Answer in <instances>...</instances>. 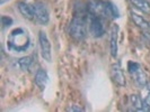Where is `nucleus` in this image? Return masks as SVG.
Here are the masks:
<instances>
[{
	"label": "nucleus",
	"instance_id": "1",
	"mask_svg": "<svg viewBox=\"0 0 150 112\" xmlns=\"http://www.w3.org/2000/svg\"><path fill=\"white\" fill-rule=\"evenodd\" d=\"M69 34L70 36L81 42L87 36V22L83 16H75L69 26Z\"/></svg>",
	"mask_w": 150,
	"mask_h": 112
},
{
	"label": "nucleus",
	"instance_id": "2",
	"mask_svg": "<svg viewBox=\"0 0 150 112\" xmlns=\"http://www.w3.org/2000/svg\"><path fill=\"white\" fill-rule=\"evenodd\" d=\"M87 10L90 15L97 16L100 18H106L112 16L111 2L103 1V0H88L87 2Z\"/></svg>",
	"mask_w": 150,
	"mask_h": 112
},
{
	"label": "nucleus",
	"instance_id": "3",
	"mask_svg": "<svg viewBox=\"0 0 150 112\" xmlns=\"http://www.w3.org/2000/svg\"><path fill=\"white\" fill-rule=\"evenodd\" d=\"M33 7H34V16H35L36 22L43 26L47 25L50 22V13H49L46 5L44 2L38 1L33 5Z\"/></svg>",
	"mask_w": 150,
	"mask_h": 112
},
{
	"label": "nucleus",
	"instance_id": "4",
	"mask_svg": "<svg viewBox=\"0 0 150 112\" xmlns=\"http://www.w3.org/2000/svg\"><path fill=\"white\" fill-rule=\"evenodd\" d=\"M38 42H40V47H41V55L46 62L52 61V48H51V43L47 35L44 31H40L38 34Z\"/></svg>",
	"mask_w": 150,
	"mask_h": 112
},
{
	"label": "nucleus",
	"instance_id": "5",
	"mask_svg": "<svg viewBox=\"0 0 150 112\" xmlns=\"http://www.w3.org/2000/svg\"><path fill=\"white\" fill-rule=\"evenodd\" d=\"M89 29L91 36L94 37H102L104 34H105V27H104V24L100 17L97 16L91 15L90 16V25H89Z\"/></svg>",
	"mask_w": 150,
	"mask_h": 112
},
{
	"label": "nucleus",
	"instance_id": "6",
	"mask_svg": "<svg viewBox=\"0 0 150 112\" xmlns=\"http://www.w3.org/2000/svg\"><path fill=\"white\" fill-rule=\"evenodd\" d=\"M111 77L115 82V84H117L121 88H124L127 85V81H125V76H124V73H123V70L120 66V64H117V63L112 65Z\"/></svg>",
	"mask_w": 150,
	"mask_h": 112
},
{
	"label": "nucleus",
	"instance_id": "7",
	"mask_svg": "<svg viewBox=\"0 0 150 112\" xmlns=\"http://www.w3.org/2000/svg\"><path fill=\"white\" fill-rule=\"evenodd\" d=\"M117 36H119V26L114 24L111 29V35H110V49H111V55L113 57H117Z\"/></svg>",
	"mask_w": 150,
	"mask_h": 112
},
{
	"label": "nucleus",
	"instance_id": "8",
	"mask_svg": "<svg viewBox=\"0 0 150 112\" xmlns=\"http://www.w3.org/2000/svg\"><path fill=\"white\" fill-rule=\"evenodd\" d=\"M17 7H18L19 13H21L26 19H28V20L35 19V16H34V7H33L32 5L27 3V2L21 1V2L17 3Z\"/></svg>",
	"mask_w": 150,
	"mask_h": 112
},
{
	"label": "nucleus",
	"instance_id": "9",
	"mask_svg": "<svg viewBox=\"0 0 150 112\" xmlns=\"http://www.w3.org/2000/svg\"><path fill=\"white\" fill-rule=\"evenodd\" d=\"M34 81H35V84L38 85V88H40V90H43L46 88L47 85V82H49V75L45 72L44 70L40 68L36 74H35V77H34Z\"/></svg>",
	"mask_w": 150,
	"mask_h": 112
},
{
	"label": "nucleus",
	"instance_id": "10",
	"mask_svg": "<svg viewBox=\"0 0 150 112\" xmlns=\"http://www.w3.org/2000/svg\"><path fill=\"white\" fill-rule=\"evenodd\" d=\"M130 17H131V20L133 22V24H134V25H137L139 28H141L142 30L150 29L149 22H147V20L143 18L142 16L135 14L134 11H131V13H130Z\"/></svg>",
	"mask_w": 150,
	"mask_h": 112
},
{
	"label": "nucleus",
	"instance_id": "11",
	"mask_svg": "<svg viewBox=\"0 0 150 112\" xmlns=\"http://www.w3.org/2000/svg\"><path fill=\"white\" fill-rule=\"evenodd\" d=\"M131 5L146 15H150V3L147 0H130Z\"/></svg>",
	"mask_w": 150,
	"mask_h": 112
},
{
	"label": "nucleus",
	"instance_id": "12",
	"mask_svg": "<svg viewBox=\"0 0 150 112\" xmlns=\"http://www.w3.org/2000/svg\"><path fill=\"white\" fill-rule=\"evenodd\" d=\"M134 77H135V81H137V83L140 85V86H142V88H144V86H147V84H148V80H147V76H146V74H144V72H143L142 70L139 67L137 71H135L134 73Z\"/></svg>",
	"mask_w": 150,
	"mask_h": 112
},
{
	"label": "nucleus",
	"instance_id": "13",
	"mask_svg": "<svg viewBox=\"0 0 150 112\" xmlns=\"http://www.w3.org/2000/svg\"><path fill=\"white\" fill-rule=\"evenodd\" d=\"M130 102L132 106L134 108L135 110H139V111H143V100L141 99V97L133 94L130 97Z\"/></svg>",
	"mask_w": 150,
	"mask_h": 112
},
{
	"label": "nucleus",
	"instance_id": "14",
	"mask_svg": "<svg viewBox=\"0 0 150 112\" xmlns=\"http://www.w3.org/2000/svg\"><path fill=\"white\" fill-rule=\"evenodd\" d=\"M32 64H33V61H32V57H30V56L22 57L21 60L18 61V65H19V67L22 68L23 71H30Z\"/></svg>",
	"mask_w": 150,
	"mask_h": 112
},
{
	"label": "nucleus",
	"instance_id": "15",
	"mask_svg": "<svg viewBox=\"0 0 150 112\" xmlns=\"http://www.w3.org/2000/svg\"><path fill=\"white\" fill-rule=\"evenodd\" d=\"M146 94L143 99V111H150V89L146 88Z\"/></svg>",
	"mask_w": 150,
	"mask_h": 112
},
{
	"label": "nucleus",
	"instance_id": "16",
	"mask_svg": "<svg viewBox=\"0 0 150 112\" xmlns=\"http://www.w3.org/2000/svg\"><path fill=\"white\" fill-rule=\"evenodd\" d=\"M1 22H2V25L5 27H8V26H10L13 24V19L10 17H8V16H2L1 17Z\"/></svg>",
	"mask_w": 150,
	"mask_h": 112
},
{
	"label": "nucleus",
	"instance_id": "17",
	"mask_svg": "<svg viewBox=\"0 0 150 112\" xmlns=\"http://www.w3.org/2000/svg\"><path fill=\"white\" fill-rule=\"evenodd\" d=\"M139 67H140L139 66V64H137V63H134V62H130V63H129V71H130V73H132V74L134 73Z\"/></svg>",
	"mask_w": 150,
	"mask_h": 112
},
{
	"label": "nucleus",
	"instance_id": "18",
	"mask_svg": "<svg viewBox=\"0 0 150 112\" xmlns=\"http://www.w3.org/2000/svg\"><path fill=\"white\" fill-rule=\"evenodd\" d=\"M68 111L69 112H81V111H83V109L81 108V106H79V105L72 104L71 106L68 108Z\"/></svg>",
	"mask_w": 150,
	"mask_h": 112
},
{
	"label": "nucleus",
	"instance_id": "19",
	"mask_svg": "<svg viewBox=\"0 0 150 112\" xmlns=\"http://www.w3.org/2000/svg\"><path fill=\"white\" fill-rule=\"evenodd\" d=\"M149 26H150V22H149Z\"/></svg>",
	"mask_w": 150,
	"mask_h": 112
}]
</instances>
